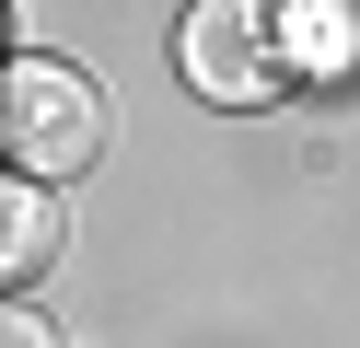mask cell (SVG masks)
I'll return each instance as SVG.
<instances>
[{
  "label": "cell",
  "mask_w": 360,
  "mask_h": 348,
  "mask_svg": "<svg viewBox=\"0 0 360 348\" xmlns=\"http://www.w3.org/2000/svg\"><path fill=\"white\" fill-rule=\"evenodd\" d=\"M105 151V93L70 58H0V174L58 186Z\"/></svg>",
  "instance_id": "cell-1"
},
{
  "label": "cell",
  "mask_w": 360,
  "mask_h": 348,
  "mask_svg": "<svg viewBox=\"0 0 360 348\" xmlns=\"http://www.w3.org/2000/svg\"><path fill=\"white\" fill-rule=\"evenodd\" d=\"M174 70H186L210 105H279V93H290L279 12H256V0H198L186 35H174Z\"/></svg>",
  "instance_id": "cell-2"
},
{
  "label": "cell",
  "mask_w": 360,
  "mask_h": 348,
  "mask_svg": "<svg viewBox=\"0 0 360 348\" xmlns=\"http://www.w3.org/2000/svg\"><path fill=\"white\" fill-rule=\"evenodd\" d=\"M279 58H290V82H302V70H314V82L349 70L360 58V12H349V0H290V12H279Z\"/></svg>",
  "instance_id": "cell-3"
},
{
  "label": "cell",
  "mask_w": 360,
  "mask_h": 348,
  "mask_svg": "<svg viewBox=\"0 0 360 348\" xmlns=\"http://www.w3.org/2000/svg\"><path fill=\"white\" fill-rule=\"evenodd\" d=\"M47 244H58V209H47V186H24V174H0V290L47 267Z\"/></svg>",
  "instance_id": "cell-4"
},
{
  "label": "cell",
  "mask_w": 360,
  "mask_h": 348,
  "mask_svg": "<svg viewBox=\"0 0 360 348\" xmlns=\"http://www.w3.org/2000/svg\"><path fill=\"white\" fill-rule=\"evenodd\" d=\"M0 348H58V337H47V314H35V302H0Z\"/></svg>",
  "instance_id": "cell-5"
}]
</instances>
